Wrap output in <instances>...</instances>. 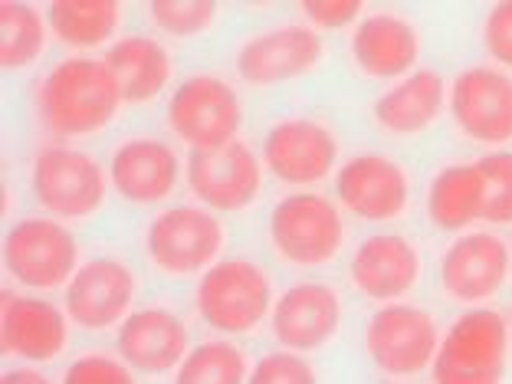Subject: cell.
<instances>
[{
  "mask_svg": "<svg viewBox=\"0 0 512 384\" xmlns=\"http://www.w3.org/2000/svg\"><path fill=\"white\" fill-rule=\"evenodd\" d=\"M125 96L106 60L66 56L46 73L33 92V112L46 135L89 138L119 119Z\"/></svg>",
  "mask_w": 512,
  "mask_h": 384,
  "instance_id": "6da1fadb",
  "label": "cell"
},
{
  "mask_svg": "<svg viewBox=\"0 0 512 384\" xmlns=\"http://www.w3.org/2000/svg\"><path fill=\"white\" fill-rule=\"evenodd\" d=\"M273 276L260 260L224 256L194 286V309L220 339L253 335L273 316Z\"/></svg>",
  "mask_w": 512,
  "mask_h": 384,
  "instance_id": "7a4b0ae2",
  "label": "cell"
},
{
  "mask_svg": "<svg viewBox=\"0 0 512 384\" xmlns=\"http://www.w3.org/2000/svg\"><path fill=\"white\" fill-rule=\"evenodd\" d=\"M266 237L279 263L293 270H322L345 250V217L339 201L322 191H293L279 197L266 220Z\"/></svg>",
  "mask_w": 512,
  "mask_h": 384,
  "instance_id": "3957f363",
  "label": "cell"
},
{
  "mask_svg": "<svg viewBox=\"0 0 512 384\" xmlns=\"http://www.w3.org/2000/svg\"><path fill=\"white\" fill-rule=\"evenodd\" d=\"M151 270L168 279L204 276L227 250V224L204 204H168L145 224Z\"/></svg>",
  "mask_w": 512,
  "mask_h": 384,
  "instance_id": "277c9868",
  "label": "cell"
},
{
  "mask_svg": "<svg viewBox=\"0 0 512 384\" xmlns=\"http://www.w3.org/2000/svg\"><path fill=\"white\" fill-rule=\"evenodd\" d=\"M512 325L499 309H463L440 335L430 368L434 384H503L509 368Z\"/></svg>",
  "mask_w": 512,
  "mask_h": 384,
  "instance_id": "5b68a950",
  "label": "cell"
},
{
  "mask_svg": "<svg viewBox=\"0 0 512 384\" xmlns=\"http://www.w3.org/2000/svg\"><path fill=\"white\" fill-rule=\"evenodd\" d=\"M109 168L73 145H43L30 161V194L46 217L89 220L109 201Z\"/></svg>",
  "mask_w": 512,
  "mask_h": 384,
  "instance_id": "8992f818",
  "label": "cell"
},
{
  "mask_svg": "<svg viewBox=\"0 0 512 384\" xmlns=\"http://www.w3.org/2000/svg\"><path fill=\"white\" fill-rule=\"evenodd\" d=\"M243 115L247 109L234 83L217 73H194L171 89L165 122L171 135L191 151H214L237 142Z\"/></svg>",
  "mask_w": 512,
  "mask_h": 384,
  "instance_id": "52a82bcc",
  "label": "cell"
},
{
  "mask_svg": "<svg viewBox=\"0 0 512 384\" xmlns=\"http://www.w3.org/2000/svg\"><path fill=\"white\" fill-rule=\"evenodd\" d=\"M4 266L27 293H56L83 266L79 240L63 220L33 214L20 217L4 234Z\"/></svg>",
  "mask_w": 512,
  "mask_h": 384,
  "instance_id": "ba28073f",
  "label": "cell"
},
{
  "mask_svg": "<svg viewBox=\"0 0 512 384\" xmlns=\"http://www.w3.org/2000/svg\"><path fill=\"white\" fill-rule=\"evenodd\" d=\"M365 358L388 378H417L434 368L440 348V325L424 306L388 302L378 306L362 332Z\"/></svg>",
  "mask_w": 512,
  "mask_h": 384,
  "instance_id": "9c48e42d",
  "label": "cell"
},
{
  "mask_svg": "<svg viewBox=\"0 0 512 384\" xmlns=\"http://www.w3.org/2000/svg\"><path fill=\"white\" fill-rule=\"evenodd\" d=\"M339 135L316 115H283L263 135L266 174L296 191H312L339 171Z\"/></svg>",
  "mask_w": 512,
  "mask_h": 384,
  "instance_id": "30bf717a",
  "label": "cell"
},
{
  "mask_svg": "<svg viewBox=\"0 0 512 384\" xmlns=\"http://www.w3.org/2000/svg\"><path fill=\"white\" fill-rule=\"evenodd\" d=\"M142 279L128 260L119 256H92L83 260L76 276L63 289V309L76 329L89 335L119 329V325L135 312Z\"/></svg>",
  "mask_w": 512,
  "mask_h": 384,
  "instance_id": "8fae6325",
  "label": "cell"
},
{
  "mask_svg": "<svg viewBox=\"0 0 512 384\" xmlns=\"http://www.w3.org/2000/svg\"><path fill=\"white\" fill-rule=\"evenodd\" d=\"M263 158L243 138L214 151H191L184 165L188 191L214 214H243L263 194Z\"/></svg>",
  "mask_w": 512,
  "mask_h": 384,
  "instance_id": "7c38bea8",
  "label": "cell"
},
{
  "mask_svg": "<svg viewBox=\"0 0 512 384\" xmlns=\"http://www.w3.org/2000/svg\"><path fill=\"white\" fill-rule=\"evenodd\" d=\"M335 201L365 224H398L411 211L414 184L401 161L381 151H362L335 171Z\"/></svg>",
  "mask_w": 512,
  "mask_h": 384,
  "instance_id": "4fadbf2b",
  "label": "cell"
},
{
  "mask_svg": "<svg viewBox=\"0 0 512 384\" xmlns=\"http://www.w3.org/2000/svg\"><path fill=\"white\" fill-rule=\"evenodd\" d=\"M512 279V250L493 230H470L444 247L437 260L440 293L457 306H483Z\"/></svg>",
  "mask_w": 512,
  "mask_h": 384,
  "instance_id": "5bb4252c",
  "label": "cell"
},
{
  "mask_svg": "<svg viewBox=\"0 0 512 384\" xmlns=\"http://www.w3.org/2000/svg\"><path fill=\"white\" fill-rule=\"evenodd\" d=\"M325 60V40L309 23H279L243 40L234 53L240 83L270 89L316 73Z\"/></svg>",
  "mask_w": 512,
  "mask_h": 384,
  "instance_id": "9a60e30c",
  "label": "cell"
},
{
  "mask_svg": "<svg viewBox=\"0 0 512 384\" xmlns=\"http://www.w3.org/2000/svg\"><path fill=\"white\" fill-rule=\"evenodd\" d=\"M450 119L476 145L512 142V76L499 66H467L450 79Z\"/></svg>",
  "mask_w": 512,
  "mask_h": 384,
  "instance_id": "2e32d148",
  "label": "cell"
},
{
  "mask_svg": "<svg viewBox=\"0 0 512 384\" xmlns=\"http://www.w3.org/2000/svg\"><path fill=\"white\" fill-rule=\"evenodd\" d=\"M345 325V299L325 279H299L276 296L270 329L279 348L289 352H319L339 339Z\"/></svg>",
  "mask_w": 512,
  "mask_h": 384,
  "instance_id": "e0dca14e",
  "label": "cell"
},
{
  "mask_svg": "<svg viewBox=\"0 0 512 384\" xmlns=\"http://www.w3.org/2000/svg\"><path fill=\"white\" fill-rule=\"evenodd\" d=\"M424 279V256L398 230L368 234L348 256V286L368 302H404Z\"/></svg>",
  "mask_w": 512,
  "mask_h": 384,
  "instance_id": "ac0fdd59",
  "label": "cell"
},
{
  "mask_svg": "<svg viewBox=\"0 0 512 384\" xmlns=\"http://www.w3.org/2000/svg\"><path fill=\"white\" fill-rule=\"evenodd\" d=\"M181 155L168 138L135 135L115 145L109 184L128 207H161L181 188Z\"/></svg>",
  "mask_w": 512,
  "mask_h": 384,
  "instance_id": "d6986e66",
  "label": "cell"
},
{
  "mask_svg": "<svg viewBox=\"0 0 512 384\" xmlns=\"http://www.w3.org/2000/svg\"><path fill=\"white\" fill-rule=\"evenodd\" d=\"M69 316L53 299L37 293H4L0 306V348L23 365L60 362L69 348Z\"/></svg>",
  "mask_w": 512,
  "mask_h": 384,
  "instance_id": "ffe728a7",
  "label": "cell"
},
{
  "mask_svg": "<svg viewBox=\"0 0 512 384\" xmlns=\"http://www.w3.org/2000/svg\"><path fill=\"white\" fill-rule=\"evenodd\" d=\"M115 352L135 375H174L191 355V329L168 306H142L115 329Z\"/></svg>",
  "mask_w": 512,
  "mask_h": 384,
  "instance_id": "44dd1931",
  "label": "cell"
},
{
  "mask_svg": "<svg viewBox=\"0 0 512 384\" xmlns=\"http://www.w3.org/2000/svg\"><path fill=\"white\" fill-rule=\"evenodd\" d=\"M348 53L362 76L378 79V83H398L421 63L424 40L414 20H407L398 10H371L355 23Z\"/></svg>",
  "mask_w": 512,
  "mask_h": 384,
  "instance_id": "7402d4cb",
  "label": "cell"
},
{
  "mask_svg": "<svg viewBox=\"0 0 512 384\" xmlns=\"http://www.w3.org/2000/svg\"><path fill=\"white\" fill-rule=\"evenodd\" d=\"M450 102V89L437 69H414L381 92L371 106V119L391 138H417L430 132Z\"/></svg>",
  "mask_w": 512,
  "mask_h": 384,
  "instance_id": "603a6c76",
  "label": "cell"
},
{
  "mask_svg": "<svg viewBox=\"0 0 512 384\" xmlns=\"http://www.w3.org/2000/svg\"><path fill=\"white\" fill-rule=\"evenodd\" d=\"M106 63L119 79V89L128 106H148L174 79V60L168 46L148 33H128L119 37L106 53Z\"/></svg>",
  "mask_w": 512,
  "mask_h": 384,
  "instance_id": "cb8c5ba5",
  "label": "cell"
},
{
  "mask_svg": "<svg viewBox=\"0 0 512 384\" xmlns=\"http://www.w3.org/2000/svg\"><path fill=\"white\" fill-rule=\"evenodd\" d=\"M424 211L427 220L444 234H467V227H473L476 220L486 217V181L480 168L467 165H447L440 168L427 184L424 194Z\"/></svg>",
  "mask_w": 512,
  "mask_h": 384,
  "instance_id": "d4e9b609",
  "label": "cell"
},
{
  "mask_svg": "<svg viewBox=\"0 0 512 384\" xmlns=\"http://www.w3.org/2000/svg\"><path fill=\"white\" fill-rule=\"evenodd\" d=\"M125 7L115 0H56L46 7V23L50 33L66 50H96L115 40L122 27Z\"/></svg>",
  "mask_w": 512,
  "mask_h": 384,
  "instance_id": "484cf974",
  "label": "cell"
},
{
  "mask_svg": "<svg viewBox=\"0 0 512 384\" xmlns=\"http://www.w3.org/2000/svg\"><path fill=\"white\" fill-rule=\"evenodd\" d=\"M50 40V23L33 4H0V63L7 73L30 69L43 60Z\"/></svg>",
  "mask_w": 512,
  "mask_h": 384,
  "instance_id": "4316f807",
  "label": "cell"
},
{
  "mask_svg": "<svg viewBox=\"0 0 512 384\" xmlns=\"http://www.w3.org/2000/svg\"><path fill=\"white\" fill-rule=\"evenodd\" d=\"M250 358L234 339H207L191 348L171 384H247Z\"/></svg>",
  "mask_w": 512,
  "mask_h": 384,
  "instance_id": "83f0119b",
  "label": "cell"
},
{
  "mask_svg": "<svg viewBox=\"0 0 512 384\" xmlns=\"http://www.w3.org/2000/svg\"><path fill=\"white\" fill-rule=\"evenodd\" d=\"M148 20L165 37L197 40L217 27L220 7L211 0H158V4H148Z\"/></svg>",
  "mask_w": 512,
  "mask_h": 384,
  "instance_id": "f1b7e54d",
  "label": "cell"
},
{
  "mask_svg": "<svg viewBox=\"0 0 512 384\" xmlns=\"http://www.w3.org/2000/svg\"><path fill=\"white\" fill-rule=\"evenodd\" d=\"M486 181V224L509 227L512 224V148L486 151L483 158H476Z\"/></svg>",
  "mask_w": 512,
  "mask_h": 384,
  "instance_id": "f546056e",
  "label": "cell"
},
{
  "mask_svg": "<svg viewBox=\"0 0 512 384\" xmlns=\"http://www.w3.org/2000/svg\"><path fill=\"white\" fill-rule=\"evenodd\" d=\"M247 384H319V371L299 352L276 348V352L256 358Z\"/></svg>",
  "mask_w": 512,
  "mask_h": 384,
  "instance_id": "4dcf8cb0",
  "label": "cell"
},
{
  "mask_svg": "<svg viewBox=\"0 0 512 384\" xmlns=\"http://www.w3.org/2000/svg\"><path fill=\"white\" fill-rule=\"evenodd\" d=\"M60 384H138V378L119 355L86 352L66 365Z\"/></svg>",
  "mask_w": 512,
  "mask_h": 384,
  "instance_id": "1f68e13d",
  "label": "cell"
},
{
  "mask_svg": "<svg viewBox=\"0 0 512 384\" xmlns=\"http://www.w3.org/2000/svg\"><path fill=\"white\" fill-rule=\"evenodd\" d=\"M483 46L490 60L512 73V0L496 4L483 20Z\"/></svg>",
  "mask_w": 512,
  "mask_h": 384,
  "instance_id": "d6a6232c",
  "label": "cell"
},
{
  "mask_svg": "<svg viewBox=\"0 0 512 384\" xmlns=\"http://www.w3.org/2000/svg\"><path fill=\"white\" fill-rule=\"evenodd\" d=\"M302 14L316 30H342L362 20L365 4H358V0H316V4H302Z\"/></svg>",
  "mask_w": 512,
  "mask_h": 384,
  "instance_id": "836d02e7",
  "label": "cell"
},
{
  "mask_svg": "<svg viewBox=\"0 0 512 384\" xmlns=\"http://www.w3.org/2000/svg\"><path fill=\"white\" fill-rule=\"evenodd\" d=\"M0 384H56L50 375H43L40 368L33 365H17V368H4Z\"/></svg>",
  "mask_w": 512,
  "mask_h": 384,
  "instance_id": "e575fe53",
  "label": "cell"
}]
</instances>
